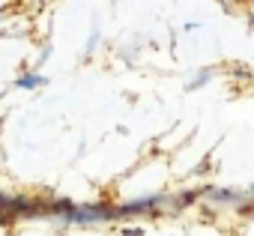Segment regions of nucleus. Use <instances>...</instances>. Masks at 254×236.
Wrapping results in <instances>:
<instances>
[{
  "instance_id": "f257e3e1",
  "label": "nucleus",
  "mask_w": 254,
  "mask_h": 236,
  "mask_svg": "<svg viewBox=\"0 0 254 236\" xmlns=\"http://www.w3.org/2000/svg\"><path fill=\"white\" fill-rule=\"evenodd\" d=\"M45 84V78H39V75H24V78H18V87H42Z\"/></svg>"
},
{
  "instance_id": "7ed1b4c3",
  "label": "nucleus",
  "mask_w": 254,
  "mask_h": 236,
  "mask_svg": "<svg viewBox=\"0 0 254 236\" xmlns=\"http://www.w3.org/2000/svg\"><path fill=\"white\" fill-rule=\"evenodd\" d=\"M209 75H212L209 69H206V72H200V75H197V81H191V90H194V87H200V84H206V81H209Z\"/></svg>"
},
{
  "instance_id": "f03ea898",
  "label": "nucleus",
  "mask_w": 254,
  "mask_h": 236,
  "mask_svg": "<svg viewBox=\"0 0 254 236\" xmlns=\"http://www.w3.org/2000/svg\"><path fill=\"white\" fill-rule=\"evenodd\" d=\"M212 197H215V200H239L236 191H212Z\"/></svg>"
}]
</instances>
